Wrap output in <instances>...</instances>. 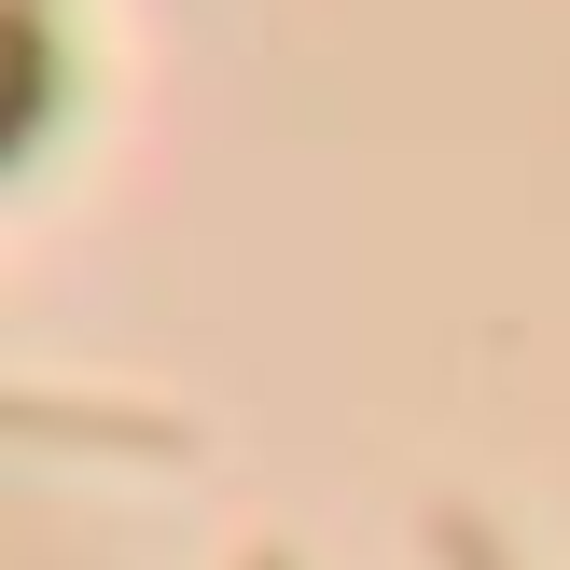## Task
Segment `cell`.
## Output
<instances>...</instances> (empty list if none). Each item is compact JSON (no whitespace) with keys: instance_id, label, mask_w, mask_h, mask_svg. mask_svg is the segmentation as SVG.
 <instances>
[{"instance_id":"2","label":"cell","mask_w":570,"mask_h":570,"mask_svg":"<svg viewBox=\"0 0 570 570\" xmlns=\"http://www.w3.org/2000/svg\"><path fill=\"white\" fill-rule=\"evenodd\" d=\"M417 543H432V570H515V543H501L473 501H432V529H417Z\"/></svg>"},{"instance_id":"3","label":"cell","mask_w":570,"mask_h":570,"mask_svg":"<svg viewBox=\"0 0 570 570\" xmlns=\"http://www.w3.org/2000/svg\"><path fill=\"white\" fill-rule=\"evenodd\" d=\"M237 570H306V557H293V543H250V557H237Z\"/></svg>"},{"instance_id":"1","label":"cell","mask_w":570,"mask_h":570,"mask_svg":"<svg viewBox=\"0 0 570 570\" xmlns=\"http://www.w3.org/2000/svg\"><path fill=\"white\" fill-rule=\"evenodd\" d=\"M14 445H111V460H195V417L167 404H70V390H14Z\"/></svg>"}]
</instances>
